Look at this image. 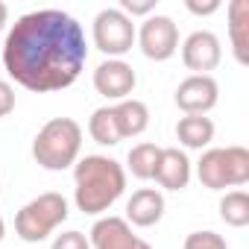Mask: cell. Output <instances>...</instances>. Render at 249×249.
I'll list each match as a JSON object with an SVG mask.
<instances>
[{"label":"cell","mask_w":249,"mask_h":249,"mask_svg":"<svg viewBox=\"0 0 249 249\" xmlns=\"http://www.w3.org/2000/svg\"><path fill=\"white\" fill-rule=\"evenodd\" d=\"M88 41L82 24L62 9H38L21 15L6 41V73L27 91L50 94L73 85L85 68Z\"/></svg>","instance_id":"cell-1"},{"label":"cell","mask_w":249,"mask_h":249,"mask_svg":"<svg viewBox=\"0 0 249 249\" xmlns=\"http://www.w3.org/2000/svg\"><path fill=\"white\" fill-rule=\"evenodd\" d=\"M73 202L82 214L108 211L126 191V170L108 156H85L73 164Z\"/></svg>","instance_id":"cell-2"},{"label":"cell","mask_w":249,"mask_h":249,"mask_svg":"<svg viewBox=\"0 0 249 249\" xmlns=\"http://www.w3.org/2000/svg\"><path fill=\"white\" fill-rule=\"evenodd\" d=\"M82 150V126L73 117H53L33 141V159L44 170H68Z\"/></svg>","instance_id":"cell-3"},{"label":"cell","mask_w":249,"mask_h":249,"mask_svg":"<svg viewBox=\"0 0 249 249\" xmlns=\"http://www.w3.org/2000/svg\"><path fill=\"white\" fill-rule=\"evenodd\" d=\"M196 176L208 191L240 188L249 182V150L246 147H211L196 161Z\"/></svg>","instance_id":"cell-4"},{"label":"cell","mask_w":249,"mask_h":249,"mask_svg":"<svg viewBox=\"0 0 249 249\" xmlns=\"http://www.w3.org/2000/svg\"><path fill=\"white\" fill-rule=\"evenodd\" d=\"M68 199L56 191L38 194L15 214V234L24 243H41L47 240L65 220H68Z\"/></svg>","instance_id":"cell-5"},{"label":"cell","mask_w":249,"mask_h":249,"mask_svg":"<svg viewBox=\"0 0 249 249\" xmlns=\"http://www.w3.org/2000/svg\"><path fill=\"white\" fill-rule=\"evenodd\" d=\"M135 33H138L135 21L126 18L120 9H103V12H97L94 27H91L94 47L100 53H106L108 59L126 56L135 47Z\"/></svg>","instance_id":"cell-6"},{"label":"cell","mask_w":249,"mask_h":249,"mask_svg":"<svg viewBox=\"0 0 249 249\" xmlns=\"http://www.w3.org/2000/svg\"><path fill=\"white\" fill-rule=\"evenodd\" d=\"M141 53L153 62H167L179 50V27L167 15H150L135 33Z\"/></svg>","instance_id":"cell-7"},{"label":"cell","mask_w":249,"mask_h":249,"mask_svg":"<svg viewBox=\"0 0 249 249\" xmlns=\"http://www.w3.org/2000/svg\"><path fill=\"white\" fill-rule=\"evenodd\" d=\"M173 100L185 114H208L220 100V85L211 73H191L179 82Z\"/></svg>","instance_id":"cell-8"},{"label":"cell","mask_w":249,"mask_h":249,"mask_svg":"<svg viewBox=\"0 0 249 249\" xmlns=\"http://www.w3.org/2000/svg\"><path fill=\"white\" fill-rule=\"evenodd\" d=\"M135 85H138V76H135L132 65L123 59H106L94 71V88L106 100H117V103L126 100L135 91Z\"/></svg>","instance_id":"cell-9"},{"label":"cell","mask_w":249,"mask_h":249,"mask_svg":"<svg viewBox=\"0 0 249 249\" xmlns=\"http://www.w3.org/2000/svg\"><path fill=\"white\" fill-rule=\"evenodd\" d=\"M223 59L220 38L211 30H196L182 41V62L194 73H211Z\"/></svg>","instance_id":"cell-10"},{"label":"cell","mask_w":249,"mask_h":249,"mask_svg":"<svg viewBox=\"0 0 249 249\" xmlns=\"http://www.w3.org/2000/svg\"><path fill=\"white\" fill-rule=\"evenodd\" d=\"M141 237L132 231V226L123 220V217H100L91 226V249H135Z\"/></svg>","instance_id":"cell-11"},{"label":"cell","mask_w":249,"mask_h":249,"mask_svg":"<svg viewBox=\"0 0 249 249\" xmlns=\"http://www.w3.org/2000/svg\"><path fill=\"white\" fill-rule=\"evenodd\" d=\"M153 179L164 191H182V188H188V182H191V159L179 147H161V156H159Z\"/></svg>","instance_id":"cell-12"},{"label":"cell","mask_w":249,"mask_h":249,"mask_svg":"<svg viewBox=\"0 0 249 249\" xmlns=\"http://www.w3.org/2000/svg\"><path fill=\"white\" fill-rule=\"evenodd\" d=\"M164 217V196L156 188H138L126 202V223L138 229H150Z\"/></svg>","instance_id":"cell-13"},{"label":"cell","mask_w":249,"mask_h":249,"mask_svg":"<svg viewBox=\"0 0 249 249\" xmlns=\"http://www.w3.org/2000/svg\"><path fill=\"white\" fill-rule=\"evenodd\" d=\"M111 111H114V123H117L120 138H135V135H141L150 126V108H147L144 100L126 97V100L114 103Z\"/></svg>","instance_id":"cell-14"},{"label":"cell","mask_w":249,"mask_h":249,"mask_svg":"<svg viewBox=\"0 0 249 249\" xmlns=\"http://www.w3.org/2000/svg\"><path fill=\"white\" fill-rule=\"evenodd\" d=\"M229 41L240 65H249V0L229 3Z\"/></svg>","instance_id":"cell-15"},{"label":"cell","mask_w":249,"mask_h":249,"mask_svg":"<svg viewBox=\"0 0 249 249\" xmlns=\"http://www.w3.org/2000/svg\"><path fill=\"white\" fill-rule=\"evenodd\" d=\"M176 138L188 150H202L214 141V120L205 114H185L176 123Z\"/></svg>","instance_id":"cell-16"},{"label":"cell","mask_w":249,"mask_h":249,"mask_svg":"<svg viewBox=\"0 0 249 249\" xmlns=\"http://www.w3.org/2000/svg\"><path fill=\"white\" fill-rule=\"evenodd\" d=\"M88 135L100 144V147H114L120 144V132H117V123H114V111L111 106H103V108H94V114L88 117Z\"/></svg>","instance_id":"cell-17"},{"label":"cell","mask_w":249,"mask_h":249,"mask_svg":"<svg viewBox=\"0 0 249 249\" xmlns=\"http://www.w3.org/2000/svg\"><path fill=\"white\" fill-rule=\"evenodd\" d=\"M159 156H161V147H156V144H150V141L135 144V147L129 150V156H126V167H129V173H132L135 179L147 182V179H153V173H156Z\"/></svg>","instance_id":"cell-18"},{"label":"cell","mask_w":249,"mask_h":249,"mask_svg":"<svg viewBox=\"0 0 249 249\" xmlns=\"http://www.w3.org/2000/svg\"><path fill=\"white\" fill-rule=\"evenodd\" d=\"M220 217L231 229L249 226V194L246 191H229L220 199Z\"/></svg>","instance_id":"cell-19"},{"label":"cell","mask_w":249,"mask_h":249,"mask_svg":"<svg viewBox=\"0 0 249 249\" xmlns=\"http://www.w3.org/2000/svg\"><path fill=\"white\" fill-rule=\"evenodd\" d=\"M182 249H229V246H226V237L217 231H191Z\"/></svg>","instance_id":"cell-20"},{"label":"cell","mask_w":249,"mask_h":249,"mask_svg":"<svg viewBox=\"0 0 249 249\" xmlns=\"http://www.w3.org/2000/svg\"><path fill=\"white\" fill-rule=\"evenodd\" d=\"M156 3L159 0H120V12L126 15V18H150L153 15V9H156Z\"/></svg>","instance_id":"cell-21"},{"label":"cell","mask_w":249,"mask_h":249,"mask_svg":"<svg viewBox=\"0 0 249 249\" xmlns=\"http://www.w3.org/2000/svg\"><path fill=\"white\" fill-rule=\"evenodd\" d=\"M50 249H91V243H88V237H85L82 231L71 229V231L56 234L53 243H50Z\"/></svg>","instance_id":"cell-22"},{"label":"cell","mask_w":249,"mask_h":249,"mask_svg":"<svg viewBox=\"0 0 249 249\" xmlns=\"http://www.w3.org/2000/svg\"><path fill=\"white\" fill-rule=\"evenodd\" d=\"M12 111H15V88L6 79H0V117H6Z\"/></svg>","instance_id":"cell-23"},{"label":"cell","mask_w":249,"mask_h":249,"mask_svg":"<svg viewBox=\"0 0 249 249\" xmlns=\"http://www.w3.org/2000/svg\"><path fill=\"white\" fill-rule=\"evenodd\" d=\"M188 12L191 15H214L220 9V0H208V3H196V0H188Z\"/></svg>","instance_id":"cell-24"},{"label":"cell","mask_w":249,"mask_h":249,"mask_svg":"<svg viewBox=\"0 0 249 249\" xmlns=\"http://www.w3.org/2000/svg\"><path fill=\"white\" fill-rule=\"evenodd\" d=\"M6 21H9V6L0 0V33H3V27H6Z\"/></svg>","instance_id":"cell-25"},{"label":"cell","mask_w":249,"mask_h":249,"mask_svg":"<svg viewBox=\"0 0 249 249\" xmlns=\"http://www.w3.org/2000/svg\"><path fill=\"white\" fill-rule=\"evenodd\" d=\"M135 249H153V246H150L147 240H138V243H135Z\"/></svg>","instance_id":"cell-26"},{"label":"cell","mask_w":249,"mask_h":249,"mask_svg":"<svg viewBox=\"0 0 249 249\" xmlns=\"http://www.w3.org/2000/svg\"><path fill=\"white\" fill-rule=\"evenodd\" d=\"M3 234H6V223H3V217H0V240H3Z\"/></svg>","instance_id":"cell-27"}]
</instances>
